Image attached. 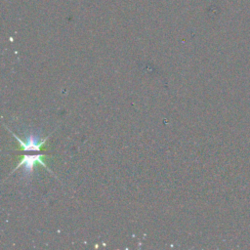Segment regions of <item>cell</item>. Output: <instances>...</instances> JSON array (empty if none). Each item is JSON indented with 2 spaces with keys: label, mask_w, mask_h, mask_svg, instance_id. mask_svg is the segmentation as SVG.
I'll list each match as a JSON object with an SVG mask.
<instances>
[{
  "label": "cell",
  "mask_w": 250,
  "mask_h": 250,
  "mask_svg": "<svg viewBox=\"0 0 250 250\" xmlns=\"http://www.w3.org/2000/svg\"><path fill=\"white\" fill-rule=\"evenodd\" d=\"M13 136L18 140L19 144L21 145V149L22 150L21 159L16 169H18L21 166H23L26 173H31L36 165H42L44 167H47L45 162L43 161V158L45 157V153L43 152L44 145L47 141V138L44 140H39L33 135H30L25 141L21 140L19 137H17L14 133Z\"/></svg>",
  "instance_id": "cell-1"
}]
</instances>
